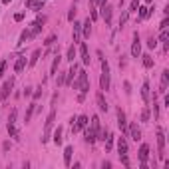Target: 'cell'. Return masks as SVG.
Listing matches in <instances>:
<instances>
[{
	"label": "cell",
	"mask_w": 169,
	"mask_h": 169,
	"mask_svg": "<svg viewBox=\"0 0 169 169\" xmlns=\"http://www.w3.org/2000/svg\"><path fill=\"white\" fill-rule=\"evenodd\" d=\"M52 139H54V143H56V145H62V127H56V131H54V137H52Z\"/></svg>",
	"instance_id": "29"
},
{
	"label": "cell",
	"mask_w": 169,
	"mask_h": 169,
	"mask_svg": "<svg viewBox=\"0 0 169 169\" xmlns=\"http://www.w3.org/2000/svg\"><path fill=\"white\" fill-rule=\"evenodd\" d=\"M22 18H24V12H18V14H14V20H16V22H20Z\"/></svg>",
	"instance_id": "49"
},
{
	"label": "cell",
	"mask_w": 169,
	"mask_h": 169,
	"mask_svg": "<svg viewBox=\"0 0 169 169\" xmlns=\"http://www.w3.org/2000/svg\"><path fill=\"white\" fill-rule=\"evenodd\" d=\"M100 90L107 92L110 90V64L101 60V76H100Z\"/></svg>",
	"instance_id": "2"
},
{
	"label": "cell",
	"mask_w": 169,
	"mask_h": 169,
	"mask_svg": "<svg viewBox=\"0 0 169 169\" xmlns=\"http://www.w3.org/2000/svg\"><path fill=\"white\" fill-rule=\"evenodd\" d=\"M74 58H76V44H72V46L68 48V52H66V60L74 62Z\"/></svg>",
	"instance_id": "30"
},
{
	"label": "cell",
	"mask_w": 169,
	"mask_h": 169,
	"mask_svg": "<svg viewBox=\"0 0 169 169\" xmlns=\"http://www.w3.org/2000/svg\"><path fill=\"white\" fill-rule=\"evenodd\" d=\"M163 106H165V107H169V96H165V97H163Z\"/></svg>",
	"instance_id": "55"
},
{
	"label": "cell",
	"mask_w": 169,
	"mask_h": 169,
	"mask_svg": "<svg viewBox=\"0 0 169 169\" xmlns=\"http://www.w3.org/2000/svg\"><path fill=\"white\" fill-rule=\"evenodd\" d=\"M26 8H32L36 12L44 10V0H26Z\"/></svg>",
	"instance_id": "16"
},
{
	"label": "cell",
	"mask_w": 169,
	"mask_h": 169,
	"mask_svg": "<svg viewBox=\"0 0 169 169\" xmlns=\"http://www.w3.org/2000/svg\"><path fill=\"white\" fill-rule=\"evenodd\" d=\"M101 167H104V169H110L111 163H110V161H101Z\"/></svg>",
	"instance_id": "53"
},
{
	"label": "cell",
	"mask_w": 169,
	"mask_h": 169,
	"mask_svg": "<svg viewBox=\"0 0 169 169\" xmlns=\"http://www.w3.org/2000/svg\"><path fill=\"white\" fill-rule=\"evenodd\" d=\"M104 141H106V151H110L111 147H113V135H111V133H107V137H106Z\"/></svg>",
	"instance_id": "37"
},
{
	"label": "cell",
	"mask_w": 169,
	"mask_h": 169,
	"mask_svg": "<svg viewBox=\"0 0 169 169\" xmlns=\"http://www.w3.org/2000/svg\"><path fill=\"white\" fill-rule=\"evenodd\" d=\"M153 117H155V120L159 117V104H157L155 100H153Z\"/></svg>",
	"instance_id": "44"
},
{
	"label": "cell",
	"mask_w": 169,
	"mask_h": 169,
	"mask_svg": "<svg viewBox=\"0 0 169 169\" xmlns=\"http://www.w3.org/2000/svg\"><path fill=\"white\" fill-rule=\"evenodd\" d=\"M84 135H86V137H84V141H86V143H90V145H94V143H96V133H94V131H92V127H84Z\"/></svg>",
	"instance_id": "13"
},
{
	"label": "cell",
	"mask_w": 169,
	"mask_h": 169,
	"mask_svg": "<svg viewBox=\"0 0 169 169\" xmlns=\"http://www.w3.org/2000/svg\"><path fill=\"white\" fill-rule=\"evenodd\" d=\"M157 157L165 159V135L161 127H157Z\"/></svg>",
	"instance_id": "3"
},
{
	"label": "cell",
	"mask_w": 169,
	"mask_h": 169,
	"mask_svg": "<svg viewBox=\"0 0 169 169\" xmlns=\"http://www.w3.org/2000/svg\"><path fill=\"white\" fill-rule=\"evenodd\" d=\"M34 113H36V101H32V104L26 107V123H30V120H32Z\"/></svg>",
	"instance_id": "26"
},
{
	"label": "cell",
	"mask_w": 169,
	"mask_h": 169,
	"mask_svg": "<svg viewBox=\"0 0 169 169\" xmlns=\"http://www.w3.org/2000/svg\"><path fill=\"white\" fill-rule=\"evenodd\" d=\"M167 24H169V20H167V18H163V22L159 24V28H161V30H165V28H167Z\"/></svg>",
	"instance_id": "50"
},
{
	"label": "cell",
	"mask_w": 169,
	"mask_h": 169,
	"mask_svg": "<svg viewBox=\"0 0 169 169\" xmlns=\"http://www.w3.org/2000/svg\"><path fill=\"white\" fill-rule=\"evenodd\" d=\"M16 117H18V110H12L8 113V126H16Z\"/></svg>",
	"instance_id": "32"
},
{
	"label": "cell",
	"mask_w": 169,
	"mask_h": 169,
	"mask_svg": "<svg viewBox=\"0 0 169 169\" xmlns=\"http://www.w3.org/2000/svg\"><path fill=\"white\" fill-rule=\"evenodd\" d=\"M76 12H78V10H76V4H74L72 8L68 10V20H70V22H74V20H76Z\"/></svg>",
	"instance_id": "39"
},
{
	"label": "cell",
	"mask_w": 169,
	"mask_h": 169,
	"mask_svg": "<svg viewBox=\"0 0 169 169\" xmlns=\"http://www.w3.org/2000/svg\"><path fill=\"white\" fill-rule=\"evenodd\" d=\"M149 106H145L143 110H141V121H143V123H147V121H149Z\"/></svg>",
	"instance_id": "34"
},
{
	"label": "cell",
	"mask_w": 169,
	"mask_h": 169,
	"mask_svg": "<svg viewBox=\"0 0 169 169\" xmlns=\"http://www.w3.org/2000/svg\"><path fill=\"white\" fill-rule=\"evenodd\" d=\"M141 97H143V101H145V104H149V100H151L149 82H143V86H141Z\"/></svg>",
	"instance_id": "20"
},
{
	"label": "cell",
	"mask_w": 169,
	"mask_h": 169,
	"mask_svg": "<svg viewBox=\"0 0 169 169\" xmlns=\"http://www.w3.org/2000/svg\"><path fill=\"white\" fill-rule=\"evenodd\" d=\"M54 121H56V107H52L48 113V120H46V133H50V129L54 127Z\"/></svg>",
	"instance_id": "17"
},
{
	"label": "cell",
	"mask_w": 169,
	"mask_h": 169,
	"mask_svg": "<svg viewBox=\"0 0 169 169\" xmlns=\"http://www.w3.org/2000/svg\"><path fill=\"white\" fill-rule=\"evenodd\" d=\"M42 94H44V90H42V86H40L38 90H34V94H32V100H34V101H38L40 97H42Z\"/></svg>",
	"instance_id": "40"
},
{
	"label": "cell",
	"mask_w": 169,
	"mask_h": 169,
	"mask_svg": "<svg viewBox=\"0 0 169 169\" xmlns=\"http://www.w3.org/2000/svg\"><path fill=\"white\" fill-rule=\"evenodd\" d=\"M44 2H46V0H44Z\"/></svg>",
	"instance_id": "59"
},
{
	"label": "cell",
	"mask_w": 169,
	"mask_h": 169,
	"mask_svg": "<svg viewBox=\"0 0 169 169\" xmlns=\"http://www.w3.org/2000/svg\"><path fill=\"white\" fill-rule=\"evenodd\" d=\"M76 2H78V0H74V4H76Z\"/></svg>",
	"instance_id": "58"
},
{
	"label": "cell",
	"mask_w": 169,
	"mask_h": 169,
	"mask_svg": "<svg viewBox=\"0 0 169 169\" xmlns=\"http://www.w3.org/2000/svg\"><path fill=\"white\" fill-rule=\"evenodd\" d=\"M155 46H157V38H153V36H149V38H147V48H151V50H153Z\"/></svg>",
	"instance_id": "42"
},
{
	"label": "cell",
	"mask_w": 169,
	"mask_h": 169,
	"mask_svg": "<svg viewBox=\"0 0 169 169\" xmlns=\"http://www.w3.org/2000/svg\"><path fill=\"white\" fill-rule=\"evenodd\" d=\"M56 82H58V86H64V82H66V74H56Z\"/></svg>",
	"instance_id": "43"
},
{
	"label": "cell",
	"mask_w": 169,
	"mask_h": 169,
	"mask_svg": "<svg viewBox=\"0 0 169 169\" xmlns=\"http://www.w3.org/2000/svg\"><path fill=\"white\" fill-rule=\"evenodd\" d=\"M12 88H14V78H10V80H6V82L2 84V88H0V101L6 100V97L12 94Z\"/></svg>",
	"instance_id": "6"
},
{
	"label": "cell",
	"mask_w": 169,
	"mask_h": 169,
	"mask_svg": "<svg viewBox=\"0 0 169 169\" xmlns=\"http://www.w3.org/2000/svg\"><path fill=\"white\" fill-rule=\"evenodd\" d=\"M74 88L76 90H80L82 94H88L90 92V80H88V72L86 70H78V74H76V80H74Z\"/></svg>",
	"instance_id": "1"
},
{
	"label": "cell",
	"mask_w": 169,
	"mask_h": 169,
	"mask_svg": "<svg viewBox=\"0 0 169 169\" xmlns=\"http://www.w3.org/2000/svg\"><path fill=\"white\" fill-rule=\"evenodd\" d=\"M80 38H82V24L74 20V44L80 42Z\"/></svg>",
	"instance_id": "24"
},
{
	"label": "cell",
	"mask_w": 169,
	"mask_h": 169,
	"mask_svg": "<svg viewBox=\"0 0 169 169\" xmlns=\"http://www.w3.org/2000/svg\"><path fill=\"white\" fill-rule=\"evenodd\" d=\"M120 159H121V163L126 165V167H129V157H127V155H120Z\"/></svg>",
	"instance_id": "47"
},
{
	"label": "cell",
	"mask_w": 169,
	"mask_h": 169,
	"mask_svg": "<svg viewBox=\"0 0 169 169\" xmlns=\"http://www.w3.org/2000/svg\"><path fill=\"white\" fill-rule=\"evenodd\" d=\"M36 20H38V22H42V24H46V16H38Z\"/></svg>",
	"instance_id": "56"
},
{
	"label": "cell",
	"mask_w": 169,
	"mask_h": 169,
	"mask_svg": "<svg viewBox=\"0 0 169 169\" xmlns=\"http://www.w3.org/2000/svg\"><path fill=\"white\" fill-rule=\"evenodd\" d=\"M139 4H141V0H131V4H129V8H127V12H137V8H139Z\"/></svg>",
	"instance_id": "35"
},
{
	"label": "cell",
	"mask_w": 169,
	"mask_h": 169,
	"mask_svg": "<svg viewBox=\"0 0 169 169\" xmlns=\"http://www.w3.org/2000/svg\"><path fill=\"white\" fill-rule=\"evenodd\" d=\"M2 2H4V4H10V2H12V0H2Z\"/></svg>",
	"instance_id": "57"
},
{
	"label": "cell",
	"mask_w": 169,
	"mask_h": 169,
	"mask_svg": "<svg viewBox=\"0 0 169 169\" xmlns=\"http://www.w3.org/2000/svg\"><path fill=\"white\" fill-rule=\"evenodd\" d=\"M123 88H126V94H131V86H129V82L123 84Z\"/></svg>",
	"instance_id": "51"
},
{
	"label": "cell",
	"mask_w": 169,
	"mask_h": 169,
	"mask_svg": "<svg viewBox=\"0 0 169 169\" xmlns=\"http://www.w3.org/2000/svg\"><path fill=\"white\" fill-rule=\"evenodd\" d=\"M40 56H42V50H34L32 52V56H30V60H28V68H34L36 64H38V60H40Z\"/></svg>",
	"instance_id": "21"
},
{
	"label": "cell",
	"mask_w": 169,
	"mask_h": 169,
	"mask_svg": "<svg viewBox=\"0 0 169 169\" xmlns=\"http://www.w3.org/2000/svg\"><path fill=\"white\" fill-rule=\"evenodd\" d=\"M167 84H169V70H163L161 72V86L167 88Z\"/></svg>",
	"instance_id": "36"
},
{
	"label": "cell",
	"mask_w": 169,
	"mask_h": 169,
	"mask_svg": "<svg viewBox=\"0 0 169 169\" xmlns=\"http://www.w3.org/2000/svg\"><path fill=\"white\" fill-rule=\"evenodd\" d=\"M80 56H82L84 66H90V54H88V44L86 42L80 44Z\"/></svg>",
	"instance_id": "14"
},
{
	"label": "cell",
	"mask_w": 169,
	"mask_h": 169,
	"mask_svg": "<svg viewBox=\"0 0 169 169\" xmlns=\"http://www.w3.org/2000/svg\"><path fill=\"white\" fill-rule=\"evenodd\" d=\"M137 157H139V167L147 169V157H149V145H147V143H141Z\"/></svg>",
	"instance_id": "4"
},
{
	"label": "cell",
	"mask_w": 169,
	"mask_h": 169,
	"mask_svg": "<svg viewBox=\"0 0 169 169\" xmlns=\"http://www.w3.org/2000/svg\"><path fill=\"white\" fill-rule=\"evenodd\" d=\"M96 104H97V107H100V111H107V110H110L106 97H104V92H97L96 94Z\"/></svg>",
	"instance_id": "12"
},
{
	"label": "cell",
	"mask_w": 169,
	"mask_h": 169,
	"mask_svg": "<svg viewBox=\"0 0 169 169\" xmlns=\"http://www.w3.org/2000/svg\"><path fill=\"white\" fill-rule=\"evenodd\" d=\"M84 100H86V94H82V92H80V94H78V101H80V104H82Z\"/></svg>",
	"instance_id": "52"
},
{
	"label": "cell",
	"mask_w": 169,
	"mask_h": 169,
	"mask_svg": "<svg viewBox=\"0 0 169 169\" xmlns=\"http://www.w3.org/2000/svg\"><path fill=\"white\" fill-rule=\"evenodd\" d=\"M56 101H58V92H56V94L52 96V101H50V106H52V107H56Z\"/></svg>",
	"instance_id": "48"
},
{
	"label": "cell",
	"mask_w": 169,
	"mask_h": 169,
	"mask_svg": "<svg viewBox=\"0 0 169 169\" xmlns=\"http://www.w3.org/2000/svg\"><path fill=\"white\" fill-rule=\"evenodd\" d=\"M28 66V62H26V58H18L16 60V64H14V72L16 74H22V70Z\"/></svg>",
	"instance_id": "25"
},
{
	"label": "cell",
	"mask_w": 169,
	"mask_h": 169,
	"mask_svg": "<svg viewBox=\"0 0 169 169\" xmlns=\"http://www.w3.org/2000/svg\"><path fill=\"white\" fill-rule=\"evenodd\" d=\"M76 74H78V64L74 62L72 66H70V70L66 72V82H64V84H66V86H70V84L74 82V78H76Z\"/></svg>",
	"instance_id": "11"
},
{
	"label": "cell",
	"mask_w": 169,
	"mask_h": 169,
	"mask_svg": "<svg viewBox=\"0 0 169 169\" xmlns=\"http://www.w3.org/2000/svg\"><path fill=\"white\" fill-rule=\"evenodd\" d=\"M30 26H32V28H30V38H36V36L42 32V28H44V24H42V22H38V20H34Z\"/></svg>",
	"instance_id": "15"
},
{
	"label": "cell",
	"mask_w": 169,
	"mask_h": 169,
	"mask_svg": "<svg viewBox=\"0 0 169 169\" xmlns=\"http://www.w3.org/2000/svg\"><path fill=\"white\" fill-rule=\"evenodd\" d=\"M117 155H127V139L126 137L117 139Z\"/></svg>",
	"instance_id": "18"
},
{
	"label": "cell",
	"mask_w": 169,
	"mask_h": 169,
	"mask_svg": "<svg viewBox=\"0 0 169 169\" xmlns=\"http://www.w3.org/2000/svg\"><path fill=\"white\" fill-rule=\"evenodd\" d=\"M32 90H34V88H30V86H26V88H24V97H32V94H34V92H32Z\"/></svg>",
	"instance_id": "45"
},
{
	"label": "cell",
	"mask_w": 169,
	"mask_h": 169,
	"mask_svg": "<svg viewBox=\"0 0 169 169\" xmlns=\"http://www.w3.org/2000/svg\"><path fill=\"white\" fill-rule=\"evenodd\" d=\"M2 149H4V151L10 149V141H4V143H2Z\"/></svg>",
	"instance_id": "54"
},
{
	"label": "cell",
	"mask_w": 169,
	"mask_h": 169,
	"mask_svg": "<svg viewBox=\"0 0 169 169\" xmlns=\"http://www.w3.org/2000/svg\"><path fill=\"white\" fill-rule=\"evenodd\" d=\"M117 126H120L121 133H126L127 131V120H126V113H123V110H117Z\"/></svg>",
	"instance_id": "10"
},
{
	"label": "cell",
	"mask_w": 169,
	"mask_h": 169,
	"mask_svg": "<svg viewBox=\"0 0 169 169\" xmlns=\"http://www.w3.org/2000/svg\"><path fill=\"white\" fill-rule=\"evenodd\" d=\"M101 8V18L106 22V26H111V18H113V6L111 4H104L100 6Z\"/></svg>",
	"instance_id": "5"
},
{
	"label": "cell",
	"mask_w": 169,
	"mask_h": 169,
	"mask_svg": "<svg viewBox=\"0 0 169 169\" xmlns=\"http://www.w3.org/2000/svg\"><path fill=\"white\" fill-rule=\"evenodd\" d=\"M127 131H129V137H131L133 141H139V139H141V129L137 127V123H135V121H131L129 126H127Z\"/></svg>",
	"instance_id": "9"
},
{
	"label": "cell",
	"mask_w": 169,
	"mask_h": 169,
	"mask_svg": "<svg viewBox=\"0 0 169 169\" xmlns=\"http://www.w3.org/2000/svg\"><path fill=\"white\" fill-rule=\"evenodd\" d=\"M88 116H76V121L72 123V131L76 133V131H80V129H84V127L88 126Z\"/></svg>",
	"instance_id": "8"
},
{
	"label": "cell",
	"mask_w": 169,
	"mask_h": 169,
	"mask_svg": "<svg viewBox=\"0 0 169 169\" xmlns=\"http://www.w3.org/2000/svg\"><path fill=\"white\" fill-rule=\"evenodd\" d=\"M100 129H101V127H100V117L94 116V117H92V131L96 133V139H97V133H100Z\"/></svg>",
	"instance_id": "27"
},
{
	"label": "cell",
	"mask_w": 169,
	"mask_h": 169,
	"mask_svg": "<svg viewBox=\"0 0 169 169\" xmlns=\"http://www.w3.org/2000/svg\"><path fill=\"white\" fill-rule=\"evenodd\" d=\"M127 16H129V12H127V10H123V12H121V16H120V28H123V26H126Z\"/></svg>",
	"instance_id": "38"
},
{
	"label": "cell",
	"mask_w": 169,
	"mask_h": 169,
	"mask_svg": "<svg viewBox=\"0 0 169 169\" xmlns=\"http://www.w3.org/2000/svg\"><path fill=\"white\" fill-rule=\"evenodd\" d=\"M141 58H143V66H145V68H153V66H155L153 58H151L149 54H143V56H141Z\"/></svg>",
	"instance_id": "31"
},
{
	"label": "cell",
	"mask_w": 169,
	"mask_h": 169,
	"mask_svg": "<svg viewBox=\"0 0 169 169\" xmlns=\"http://www.w3.org/2000/svg\"><path fill=\"white\" fill-rule=\"evenodd\" d=\"M4 70H6V60H2V62H0V80L4 76Z\"/></svg>",
	"instance_id": "46"
},
{
	"label": "cell",
	"mask_w": 169,
	"mask_h": 169,
	"mask_svg": "<svg viewBox=\"0 0 169 169\" xmlns=\"http://www.w3.org/2000/svg\"><path fill=\"white\" fill-rule=\"evenodd\" d=\"M72 153H74V147L66 145V149H64V165L66 167H70V163H72Z\"/></svg>",
	"instance_id": "19"
},
{
	"label": "cell",
	"mask_w": 169,
	"mask_h": 169,
	"mask_svg": "<svg viewBox=\"0 0 169 169\" xmlns=\"http://www.w3.org/2000/svg\"><path fill=\"white\" fill-rule=\"evenodd\" d=\"M82 34H84V38H90V34H92V20H90V16L82 24Z\"/></svg>",
	"instance_id": "23"
},
{
	"label": "cell",
	"mask_w": 169,
	"mask_h": 169,
	"mask_svg": "<svg viewBox=\"0 0 169 169\" xmlns=\"http://www.w3.org/2000/svg\"><path fill=\"white\" fill-rule=\"evenodd\" d=\"M56 40H58V36H56V34H50L48 38H46V42H44V44H46V46H48V48H50V46H52V44L56 42Z\"/></svg>",
	"instance_id": "41"
},
{
	"label": "cell",
	"mask_w": 169,
	"mask_h": 169,
	"mask_svg": "<svg viewBox=\"0 0 169 169\" xmlns=\"http://www.w3.org/2000/svg\"><path fill=\"white\" fill-rule=\"evenodd\" d=\"M139 12H137V18L139 20H145V18H149V8H147V6H139Z\"/></svg>",
	"instance_id": "28"
},
{
	"label": "cell",
	"mask_w": 169,
	"mask_h": 169,
	"mask_svg": "<svg viewBox=\"0 0 169 169\" xmlns=\"http://www.w3.org/2000/svg\"><path fill=\"white\" fill-rule=\"evenodd\" d=\"M131 56H133V58H139V56H141V38H139V34H137V32L133 34V44H131Z\"/></svg>",
	"instance_id": "7"
},
{
	"label": "cell",
	"mask_w": 169,
	"mask_h": 169,
	"mask_svg": "<svg viewBox=\"0 0 169 169\" xmlns=\"http://www.w3.org/2000/svg\"><path fill=\"white\" fill-rule=\"evenodd\" d=\"M30 40V30H24V32L20 34V40H18V46H22V44H26Z\"/></svg>",
	"instance_id": "33"
},
{
	"label": "cell",
	"mask_w": 169,
	"mask_h": 169,
	"mask_svg": "<svg viewBox=\"0 0 169 169\" xmlns=\"http://www.w3.org/2000/svg\"><path fill=\"white\" fill-rule=\"evenodd\" d=\"M60 62H62V56H60V54H56V56H54V62H52V68H50V76H56V74H58Z\"/></svg>",
	"instance_id": "22"
}]
</instances>
